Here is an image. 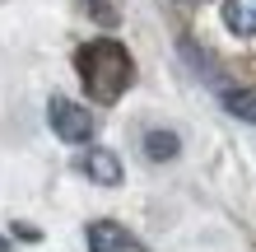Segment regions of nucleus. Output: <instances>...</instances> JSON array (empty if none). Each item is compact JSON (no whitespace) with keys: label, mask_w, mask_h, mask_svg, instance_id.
<instances>
[{"label":"nucleus","mask_w":256,"mask_h":252,"mask_svg":"<svg viewBox=\"0 0 256 252\" xmlns=\"http://www.w3.org/2000/svg\"><path fill=\"white\" fill-rule=\"evenodd\" d=\"M74 66H80V80L88 89V98H98V103H116L130 89V80H135V61H130V52L116 38L84 42V47L74 52Z\"/></svg>","instance_id":"obj_1"},{"label":"nucleus","mask_w":256,"mask_h":252,"mask_svg":"<svg viewBox=\"0 0 256 252\" xmlns=\"http://www.w3.org/2000/svg\"><path fill=\"white\" fill-rule=\"evenodd\" d=\"M47 126L66 145H88L94 140V112H88L84 103H74V98H61V94L47 103Z\"/></svg>","instance_id":"obj_2"},{"label":"nucleus","mask_w":256,"mask_h":252,"mask_svg":"<svg viewBox=\"0 0 256 252\" xmlns=\"http://www.w3.org/2000/svg\"><path fill=\"white\" fill-rule=\"evenodd\" d=\"M84 243H88V252H149L126 224H116V219H94V224L84 229Z\"/></svg>","instance_id":"obj_3"},{"label":"nucleus","mask_w":256,"mask_h":252,"mask_svg":"<svg viewBox=\"0 0 256 252\" xmlns=\"http://www.w3.org/2000/svg\"><path fill=\"white\" fill-rule=\"evenodd\" d=\"M80 173L88 177V182H98V187H122V159H116L112 150H102V145H88L84 159H80Z\"/></svg>","instance_id":"obj_4"},{"label":"nucleus","mask_w":256,"mask_h":252,"mask_svg":"<svg viewBox=\"0 0 256 252\" xmlns=\"http://www.w3.org/2000/svg\"><path fill=\"white\" fill-rule=\"evenodd\" d=\"M224 24L238 38H256V0H224Z\"/></svg>","instance_id":"obj_5"},{"label":"nucleus","mask_w":256,"mask_h":252,"mask_svg":"<svg viewBox=\"0 0 256 252\" xmlns=\"http://www.w3.org/2000/svg\"><path fill=\"white\" fill-rule=\"evenodd\" d=\"M177 154H182V140H177V131H163V126L144 131V159H154V164H168V159H177Z\"/></svg>","instance_id":"obj_6"},{"label":"nucleus","mask_w":256,"mask_h":252,"mask_svg":"<svg viewBox=\"0 0 256 252\" xmlns=\"http://www.w3.org/2000/svg\"><path fill=\"white\" fill-rule=\"evenodd\" d=\"M224 108L233 117H242V122H256V89H228L224 94Z\"/></svg>","instance_id":"obj_7"},{"label":"nucleus","mask_w":256,"mask_h":252,"mask_svg":"<svg viewBox=\"0 0 256 252\" xmlns=\"http://www.w3.org/2000/svg\"><path fill=\"white\" fill-rule=\"evenodd\" d=\"M80 5H84L88 14H94V19H98L102 28H112V24H116V10L108 5V0H80Z\"/></svg>","instance_id":"obj_8"},{"label":"nucleus","mask_w":256,"mask_h":252,"mask_svg":"<svg viewBox=\"0 0 256 252\" xmlns=\"http://www.w3.org/2000/svg\"><path fill=\"white\" fill-rule=\"evenodd\" d=\"M0 252H10V243H5V238H0Z\"/></svg>","instance_id":"obj_9"},{"label":"nucleus","mask_w":256,"mask_h":252,"mask_svg":"<svg viewBox=\"0 0 256 252\" xmlns=\"http://www.w3.org/2000/svg\"><path fill=\"white\" fill-rule=\"evenodd\" d=\"M182 5H200V0H182Z\"/></svg>","instance_id":"obj_10"}]
</instances>
